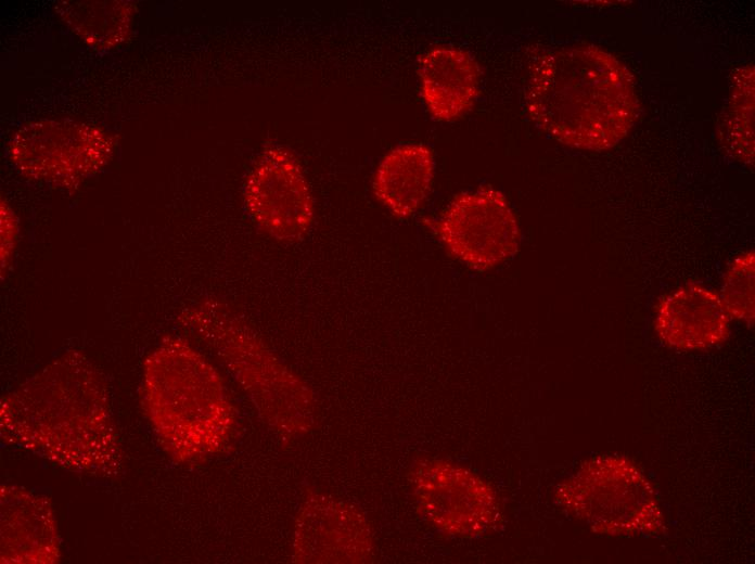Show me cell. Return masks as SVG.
<instances>
[{"instance_id":"cell-1","label":"cell","mask_w":755,"mask_h":564,"mask_svg":"<svg viewBox=\"0 0 755 564\" xmlns=\"http://www.w3.org/2000/svg\"><path fill=\"white\" fill-rule=\"evenodd\" d=\"M1 435L63 467L111 475L119 448L93 366L67 352L1 401Z\"/></svg>"},{"instance_id":"cell-2","label":"cell","mask_w":755,"mask_h":564,"mask_svg":"<svg viewBox=\"0 0 755 564\" xmlns=\"http://www.w3.org/2000/svg\"><path fill=\"white\" fill-rule=\"evenodd\" d=\"M530 120L565 145L602 151L616 145L638 115L627 66L593 44H570L538 54L525 91Z\"/></svg>"},{"instance_id":"cell-3","label":"cell","mask_w":755,"mask_h":564,"mask_svg":"<svg viewBox=\"0 0 755 564\" xmlns=\"http://www.w3.org/2000/svg\"><path fill=\"white\" fill-rule=\"evenodd\" d=\"M141 397L162 445L181 461L215 452L232 428L219 373L181 338L164 339L146 358Z\"/></svg>"},{"instance_id":"cell-4","label":"cell","mask_w":755,"mask_h":564,"mask_svg":"<svg viewBox=\"0 0 755 564\" xmlns=\"http://www.w3.org/2000/svg\"><path fill=\"white\" fill-rule=\"evenodd\" d=\"M554 499L598 535L647 537L666 531L653 485L624 456L602 454L584 461L558 485Z\"/></svg>"},{"instance_id":"cell-5","label":"cell","mask_w":755,"mask_h":564,"mask_svg":"<svg viewBox=\"0 0 755 564\" xmlns=\"http://www.w3.org/2000/svg\"><path fill=\"white\" fill-rule=\"evenodd\" d=\"M185 326L207 341L235 379L266 413H298L309 408L311 395L264 345L230 307L213 298L190 306L182 315Z\"/></svg>"},{"instance_id":"cell-6","label":"cell","mask_w":755,"mask_h":564,"mask_svg":"<svg viewBox=\"0 0 755 564\" xmlns=\"http://www.w3.org/2000/svg\"><path fill=\"white\" fill-rule=\"evenodd\" d=\"M114 146L113 137L92 124L36 120L14 133L9 154L26 178L74 189L110 162Z\"/></svg>"},{"instance_id":"cell-7","label":"cell","mask_w":755,"mask_h":564,"mask_svg":"<svg viewBox=\"0 0 755 564\" xmlns=\"http://www.w3.org/2000/svg\"><path fill=\"white\" fill-rule=\"evenodd\" d=\"M409 475L420 514L439 533L472 538L499 524L496 491L470 470L447 460L424 459L413 464Z\"/></svg>"},{"instance_id":"cell-8","label":"cell","mask_w":755,"mask_h":564,"mask_svg":"<svg viewBox=\"0 0 755 564\" xmlns=\"http://www.w3.org/2000/svg\"><path fill=\"white\" fill-rule=\"evenodd\" d=\"M426 223L455 258L479 271L511 258L520 246L517 218L503 193L492 188L458 194Z\"/></svg>"},{"instance_id":"cell-9","label":"cell","mask_w":755,"mask_h":564,"mask_svg":"<svg viewBox=\"0 0 755 564\" xmlns=\"http://www.w3.org/2000/svg\"><path fill=\"white\" fill-rule=\"evenodd\" d=\"M243 197L248 216L276 241L298 242L313 222L309 181L296 155L285 146L263 150L246 176Z\"/></svg>"},{"instance_id":"cell-10","label":"cell","mask_w":755,"mask_h":564,"mask_svg":"<svg viewBox=\"0 0 755 564\" xmlns=\"http://www.w3.org/2000/svg\"><path fill=\"white\" fill-rule=\"evenodd\" d=\"M730 317L713 290L687 283L658 302L654 328L662 343L677 350H704L727 341Z\"/></svg>"},{"instance_id":"cell-11","label":"cell","mask_w":755,"mask_h":564,"mask_svg":"<svg viewBox=\"0 0 755 564\" xmlns=\"http://www.w3.org/2000/svg\"><path fill=\"white\" fill-rule=\"evenodd\" d=\"M1 559L5 563L57 561V533L46 498L22 488L2 487Z\"/></svg>"},{"instance_id":"cell-12","label":"cell","mask_w":755,"mask_h":564,"mask_svg":"<svg viewBox=\"0 0 755 564\" xmlns=\"http://www.w3.org/2000/svg\"><path fill=\"white\" fill-rule=\"evenodd\" d=\"M419 78L421 97L431 117L451 121L473 107L481 70L468 51L436 46L420 59Z\"/></svg>"},{"instance_id":"cell-13","label":"cell","mask_w":755,"mask_h":564,"mask_svg":"<svg viewBox=\"0 0 755 564\" xmlns=\"http://www.w3.org/2000/svg\"><path fill=\"white\" fill-rule=\"evenodd\" d=\"M434 169V154L427 145H397L382 157L374 171L373 194L394 217L408 218L426 200Z\"/></svg>"},{"instance_id":"cell-14","label":"cell","mask_w":755,"mask_h":564,"mask_svg":"<svg viewBox=\"0 0 755 564\" xmlns=\"http://www.w3.org/2000/svg\"><path fill=\"white\" fill-rule=\"evenodd\" d=\"M56 7L68 27L98 49L119 46L130 33L132 5L126 1H62Z\"/></svg>"},{"instance_id":"cell-15","label":"cell","mask_w":755,"mask_h":564,"mask_svg":"<svg viewBox=\"0 0 755 564\" xmlns=\"http://www.w3.org/2000/svg\"><path fill=\"white\" fill-rule=\"evenodd\" d=\"M729 102L720 117L719 138L725 150L748 165L754 163V66L732 73Z\"/></svg>"},{"instance_id":"cell-16","label":"cell","mask_w":755,"mask_h":564,"mask_svg":"<svg viewBox=\"0 0 755 564\" xmlns=\"http://www.w3.org/2000/svg\"><path fill=\"white\" fill-rule=\"evenodd\" d=\"M755 254L747 251L738 256L727 269L721 287V300L730 318L754 324Z\"/></svg>"},{"instance_id":"cell-17","label":"cell","mask_w":755,"mask_h":564,"mask_svg":"<svg viewBox=\"0 0 755 564\" xmlns=\"http://www.w3.org/2000/svg\"><path fill=\"white\" fill-rule=\"evenodd\" d=\"M1 225H2V243H1V257L2 267L8 266L10 255H12L15 241H16V222L14 220V215L7 204L1 205Z\"/></svg>"}]
</instances>
